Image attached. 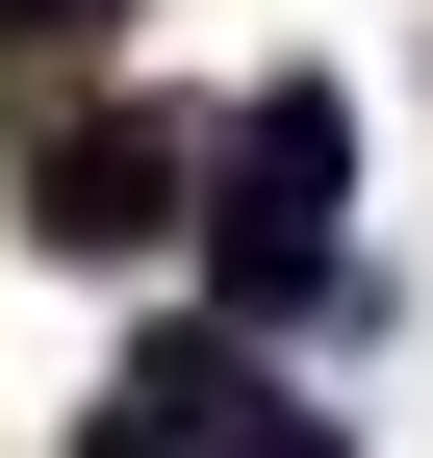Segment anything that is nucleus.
Returning a JSON list of instances; mask_svg holds the SVG:
<instances>
[{
    "label": "nucleus",
    "instance_id": "obj_1",
    "mask_svg": "<svg viewBox=\"0 0 433 458\" xmlns=\"http://www.w3.org/2000/svg\"><path fill=\"white\" fill-rule=\"evenodd\" d=\"M332 204H357V102H332V77H255L230 128H204V204H179L204 280H230L204 331H306V306H357V229H332Z\"/></svg>",
    "mask_w": 433,
    "mask_h": 458
},
{
    "label": "nucleus",
    "instance_id": "obj_2",
    "mask_svg": "<svg viewBox=\"0 0 433 458\" xmlns=\"http://www.w3.org/2000/svg\"><path fill=\"white\" fill-rule=\"evenodd\" d=\"M179 204H204V128H153V102L26 153V229H51V255H179Z\"/></svg>",
    "mask_w": 433,
    "mask_h": 458
},
{
    "label": "nucleus",
    "instance_id": "obj_3",
    "mask_svg": "<svg viewBox=\"0 0 433 458\" xmlns=\"http://www.w3.org/2000/svg\"><path fill=\"white\" fill-rule=\"evenodd\" d=\"M230 408H255V331H153V357L77 408V458H204Z\"/></svg>",
    "mask_w": 433,
    "mask_h": 458
},
{
    "label": "nucleus",
    "instance_id": "obj_4",
    "mask_svg": "<svg viewBox=\"0 0 433 458\" xmlns=\"http://www.w3.org/2000/svg\"><path fill=\"white\" fill-rule=\"evenodd\" d=\"M204 458H332V408H281V382H255V408L204 433Z\"/></svg>",
    "mask_w": 433,
    "mask_h": 458
},
{
    "label": "nucleus",
    "instance_id": "obj_5",
    "mask_svg": "<svg viewBox=\"0 0 433 458\" xmlns=\"http://www.w3.org/2000/svg\"><path fill=\"white\" fill-rule=\"evenodd\" d=\"M0 26H51V51H77V26H128V0H0Z\"/></svg>",
    "mask_w": 433,
    "mask_h": 458
}]
</instances>
